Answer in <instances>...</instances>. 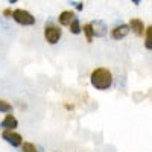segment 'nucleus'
I'll return each instance as SVG.
<instances>
[{
	"label": "nucleus",
	"mask_w": 152,
	"mask_h": 152,
	"mask_svg": "<svg viewBox=\"0 0 152 152\" xmlns=\"http://www.w3.org/2000/svg\"><path fill=\"white\" fill-rule=\"evenodd\" d=\"M90 84L96 90H108L113 85V73L105 67H97L90 75Z\"/></svg>",
	"instance_id": "nucleus-1"
},
{
	"label": "nucleus",
	"mask_w": 152,
	"mask_h": 152,
	"mask_svg": "<svg viewBox=\"0 0 152 152\" xmlns=\"http://www.w3.org/2000/svg\"><path fill=\"white\" fill-rule=\"evenodd\" d=\"M11 18H14V21H15V23H18V24H21V26H34L35 21H37V20H35V17L31 14L29 11L21 9V8L12 11Z\"/></svg>",
	"instance_id": "nucleus-2"
},
{
	"label": "nucleus",
	"mask_w": 152,
	"mask_h": 152,
	"mask_svg": "<svg viewBox=\"0 0 152 152\" xmlns=\"http://www.w3.org/2000/svg\"><path fill=\"white\" fill-rule=\"evenodd\" d=\"M61 37H62V31L56 26V24H49V23L46 24V28H44V40L49 44L59 43Z\"/></svg>",
	"instance_id": "nucleus-3"
},
{
	"label": "nucleus",
	"mask_w": 152,
	"mask_h": 152,
	"mask_svg": "<svg viewBox=\"0 0 152 152\" xmlns=\"http://www.w3.org/2000/svg\"><path fill=\"white\" fill-rule=\"evenodd\" d=\"M2 138H3L6 143H9L11 146H14V148H20L23 145L21 134H18L15 131H3L2 132Z\"/></svg>",
	"instance_id": "nucleus-4"
},
{
	"label": "nucleus",
	"mask_w": 152,
	"mask_h": 152,
	"mask_svg": "<svg viewBox=\"0 0 152 152\" xmlns=\"http://www.w3.org/2000/svg\"><path fill=\"white\" fill-rule=\"evenodd\" d=\"M18 126V120L12 116V114H6L5 119L0 122V128H3V131H15V128Z\"/></svg>",
	"instance_id": "nucleus-5"
},
{
	"label": "nucleus",
	"mask_w": 152,
	"mask_h": 152,
	"mask_svg": "<svg viewBox=\"0 0 152 152\" xmlns=\"http://www.w3.org/2000/svg\"><path fill=\"white\" fill-rule=\"evenodd\" d=\"M131 31H129V28H128V24H125V23H122V24H119V26H116V28H113V31H111V38L113 40H123V38L128 35Z\"/></svg>",
	"instance_id": "nucleus-6"
},
{
	"label": "nucleus",
	"mask_w": 152,
	"mask_h": 152,
	"mask_svg": "<svg viewBox=\"0 0 152 152\" xmlns=\"http://www.w3.org/2000/svg\"><path fill=\"white\" fill-rule=\"evenodd\" d=\"M128 28H129V31H132L137 37H142V35L145 34V29H146L143 20H140V18H131L129 23H128Z\"/></svg>",
	"instance_id": "nucleus-7"
},
{
	"label": "nucleus",
	"mask_w": 152,
	"mask_h": 152,
	"mask_svg": "<svg viewBox=\"0 0 152 152\" xmlns=\"http://www.w3.org/2000/svg\"><path fill=\"white\" fill-rule=\"evenodd\" d=\"M91 24V28H93V32H94V37H105L107 35V31H108V28H107V24L104 23V21H100V20H94V21H91L90 23Z\"/></svg>",
	"instance_id": "nucleus-8"
},
{
	"label": "nucleus",
	"mask_w": 152,
	"mask_h": 152,
	"mask_svg": "<svg viewBox=\"0 0 152 152\" xmlns=\"http://www.w3.org/2000/svg\"><path fill=\"white\" fill-rule=\"evenodd\" d=\"M76 18L73 11H62L61 14L58 15V23L61 26H70V23Z\"/></svg>",
	"instance_id": "nucleus-9"
},
{
	"label": "nucleus",
	"mask_w": 152,
	"mask_h": 152,
	"mask_svg": "<svg viewBox=\"0 0 152 152\" xmlns=\"http://www.w3.org/2000/svg\"><path fill=\"white\" fill-rule=\"evenodd\" d=\"M82 32L85 34V38H87V43H93L94 40V32H93V28L90 23H85L82 26Z\"/></svg>",
	"instance_id": "nucleus-10"
},
{
	"label": "nucleus",
	"mask_w": 152,
	"mask_h": 152,
	"mask_svg": "<svg viewBox=\"0 0 152 152\" xmlns=\"http://www.w3.org/2000/svg\"><path fill=\"white\" fill-rule=\"evenodd\" d=\"M146 32V37H145V47L148 50H152V26L149 24V26L145 29Z\"/></svg>",
	"instance_id": "nucleus-11"
},
{
	"label": "nucleus",
	"mask_w": 152,
	"mask_h": 152,
	"mask_svg": "<svg viewBox=\"0 0 152 152\" xmlns=\"http://www.w3.org/2000/svg\"><path fill=\"white\" fill-rule=\"evenodd\" d=\"M70 32L73 34V35H79L81 32H82V26H81V23H79V20L78 18H75L72 23H70Z\"/></svg>",
	"instance_id": "nucleus-12"
},
{
	"label": "nucleus",
	"mask_w": 152,
	"mask_h": 152,
	"mask_svg": "<svg viewBox=\"0 0 152 152\" xmlns=\"http://www.w3.org/2000/svg\"><path fill=\"white\" fill-rule=\"evenodd\" d=\"M21 152H40V151L37 149V146H35L34 143L26 142V143L21 145Z\"/></svg>",
	"instance_id": "nucleus-13"
},
{
	"label": "nucleus",
	"mask_w": 152,
	"mask_h": 152,
	"mask_svg": "<svg viewBox=\"0 0 152 152\" xmlns=\"http://www.w3.org/2000/svg\"><path fill=\"white\" fill-rule=\"evenodd\" d=\"M11 111H12V105L9 102H6V100H0V113L9 114Z\"/></svg>",
	"instance_id": "nucleus-14"
},
{
	"label": "nucleus",
	"mask_w": 152,
	"mask_h": 152,
	"mask_svg": "<svg viewBox=\"0 0 152 152\" xmlns=\"http://www.w3.org/2000/svg\"><path fill=\"white\" fill-rule=\"evenodd\" d=\"M70 5L76 6V9H78V11H82L84 9V3L82 2H70Z\"/></svg>",
	"instance_id": "nucleus-15"
},
{
	"label": "nucleus",
	"mask_w": 152,
	"mask_h": 152,
	"mask_svg": "<svg viewBox=\"0 0 152 152\" xmlns=\"http://www.w3.org/2000/svg\"><path fill=\"white\" fill-rule=\"evenodd\" d=\"M3 15H5V17H11V15H12V9L6 8V9L3 11Z\"/></svg>",
	"instance_id": "nucleus-16"
},
{
	"label": "nucleus",
	"mask_w": 152,
	"mask_h": 152,
	"mask_svg": "<svg viewBox=\"0 0 152 152\" xmlns=\"http://www.w3.org/2000/svg\"><path fill=\"white\" fill-rule=\"evenodd\" d=\"M8 3H9V5H15V3H17V0H9Z\"/></svg>",
	"instance_id": "nucleus-17"
},
{
	"label": "nucleus",
	"mask_w": 152,
	"mask_h": 152,
	"mask_svg": "<svg viewBox=\"0 0 152 152\" xmlns=\"http://www.w3.org/2000/svg\"><path fill=\"white\" fill-rule=\"evenodd\" d=\"M132 5H140V0H132Z\"/></svg>",
	"instance_id": "nucleus-18"
}]
</instances>
